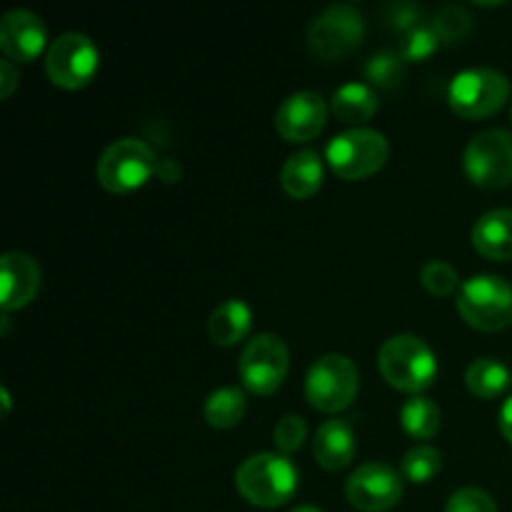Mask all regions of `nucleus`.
I'll use <instances>...</instances> for the list:
<instances>
[{"label": "nucleus", "mask_w": 512, "mask_h": 512, "mask_svg": "<svg viewBox=\"0 0 512 512\" xmlns=\"http://www.w3.org/2000/svg\"><path fill=\"white\" fill-rule=\"evenodd\" d=\"M48 43L43 18L28 8H13L0 20V50L15 63H33Z\"/></svg>", "instance_id": "14"}, {"label": "nucleus", "mask_w": 512, "mask_h": 512, "mask_svg": "<svg viewBox=\"0 0 512 512\" xmlns=\"http://www.w3.org/2000/svg\"><path fill=\"white\" fill-rule=\"evenodd\" d=\"M510 98L508 75L495 68L460 70L448 85V103L460 118L480 120L495 115Z\"/></svg>", "instance_id": "6"}, {"label": "nucleus", "mask_w": 512, "mask_h": 512, "mask_svg": "<svg viewBox=\"0 0 512 512\" xmlns=\"http://www.w3.org/2000/svg\"><path fill=\"white\" fill-rule=\"evenodd\" d=\"M512 373L498 358H478L465 370V385L475 398L493 400L510 388Z\"/></svg>", "instance_id": "21"}, {"label": "nucleus", "mask_w": 512, "mask_h": 512, "mask_svg": "<svg viewBox=\"0 0 512 512\" xmlns=\"http://www.w3.org/2000/svg\"><path fill=\"white\" fill-rule=\"evenodd\" d=\"M0 398H3V408H5V415L10 413V393H8V388H3L0 390Z\"/></svg>", "instance_id": "35"}, {"label": "nucleus", "mask_w": 512, "mask_h": 512, "mask_svg": "<svg viewBox=\"0 0 512 512\" xmlns=\"http://www.w3.org/2000/svg\"><path fill=\"white\" fill-rule=\"evenodd\" d=\"M155 175H158L160 180H165V183H175V180H180V175H183V168H180L173 158H163L158 163V173Z\"/></svg>", "instance_id": "33"}, {"label": "nucleus", "mask_w": 512, "mask_h": 512, "mask_svg": "<svg viewBox=\"0 0 512 512\" xmlns=\"http://www.w3.org/2000/svg\"><path fill=\"white\" fill-rule=\"evenodd\" d=\"M298 468L283 453H255L235 470V488L258 508H280L298 490Z\"/></svg>", "instance_id": "1"}, {"label": "nucleus", "mask_w": 512, "mask_h": 512, "mask_svg": "<svg viewBox=\"0 0 512 512\" xmlns=\"http://www.w3.org/2000/svg\"><path fill=\"white\" fill-rule=\"evenodd\" d=\"M473 248L488 260H512V208L480 215L473 225Z\"/></svg>", "instance_id": "17"}, {"label": "nucleus", "mask_w": 512, "mask_h": 512, "mask_svg": "<svg viewBox=\"0 0 512 512\" xmlns=\"http://www.w3.org/2000/svg\"><path fill=\"white\" fill-rule=\"evenodd\" d=\"M463 168L478 188H508L512 183V133L490 128L475 135L465 148Z\"/></svg>", "instance_id": "10"}, {"label": "nucleus", "mask_w": 512, "mask_h": 512, "mask_svg": "<svg viewBox=\"0 0 512 512\" xmlns=\"http://www.w3.org/2000/svg\"><path fill=\"white\" fill-rule=\"evenodd\" d=\"M328 120V103L313 90H298L280 103L275 113V130L288 143H305L323 133Z\"/></svg>", "instance_id": "13"}, {"label": "nucleus", "mask_w": 512, "mask_h": 512, "mask_svg": "<svg viewBox=\"0 0 512 512\" xmlns=\"http://www.w3.org/2000/svg\"><path fill=\"white\" fill-rule=\"evenodd\" d=\"M360 375L348 355L328 353L310 365L305 375V398L320 413H340L355 400Z\"/></svg>", "instance_id": "7"}, {"label": "nucleus", "mask_w": 512, "mask_h": 512, "mask_svg": "<svg viewBox=\"0 0 512 512\" xmlns=\"http://www.w3.org/2000/svg\"><path fill=\"white\" fill-rule=\"evenodd\" d=\"M420 283L428 290L430 295H438V298H448L458 290L460 278L458 270L453 268L445 260H428V263L420 268Z\"/></svg>", "instance_id": "27"}, {"label": "nucleus", "mask_w": 512, "mask_h": 512, "mask_svg": "<svg viewBox=\"0 0 512 512\" xmlns=\"http://www.w3.org/2000/svg\"><path fill=\"white\" fill-rule=\"evenodd\" d=\"M288 370V345L273 333H260L248 340L238 360L240 380L255 395H273L285 383Z\"/></svg>", "instance_id": "9"}, {"label": "nucleus", "mask_w": 512, "mask_h": 512, "mask_svg": "<svg viewBox=\"0 0 512 512\" xmlns=\"http://www.w3.org/2000/svg\"><path fill=\"white\" fill-rule=\"evenodd\" d=\"M250 325H253L250 305L245 300L230 298L210 313L208 335L215 345L230 348V345H238L240 340H245V335L250 333Z\"/></svg>", "instance_id": "19"}, {"label": "nucleus", "mask_w": 512, "mask_h": 512, "mask_svg": "<svg viewBox=\"0 0 512 512\" xmlns=\"http://www.w3.org/2000/svg\"><path fill=\"white\" fill-rule=\"evenodd\" d=\"M305 438H308V425L300 415H285L275 423L273 428V443L278 448V453L290 455L295 450L303 448Z\"/></svg>", "instance_id": "29"}, {"label": "nucleus", "mask_w": 512, "mask_h": 512, "mask_svg": "<svg viewBox=\"0 0 512 512\" xmlns=\"http://www.w3.org/2000/svg\"><path fill=\"white\" fill-rule=\"evenodd\" d=\"M40 280H43L40 265L28 253H20V250L5 253L0 260V288H3L0 305H3V313L25 308L38 295Z\"/></svg>", "instance_id": "15"}, {"label": "nucleus", "mask_w": 512, "mask_h": 512, "mask_svg": "<svg viewBox=\"0 0 512 512\" xmlns=\"http://www.w3.org/2000/svg\"><path fill=\"white\" fill-rule=\"evenodd\" d=\"M418 18H420L418 5H413V3L388 5V20H390V25H393V28L405 30V33H408V30H413L415 25H420Z\"/></svg>", "instance_id": "31"}, {"label": "nucleus", "mask_w": 512, "mask_h": 512, "mask_svg": "<svg viewBox=\"0 0 512 512\" xmlns=\"http://www.w3.org/2000/svg\"><path fill=\"white\" fill-rule=\"evenodd\" d=\"M323 158L315 150H298L280 168V185L295 200L313 198L323 188Z\"/></svg>", "instance_id": "18"}, {"label": "nucleus", "mask_w": 512, "mask_h": 512, "mask_svg": "<svg viewBox=\"0 0 512 512\" xmlns=\"http://www.w3.org/2000/svg\"><path fill=\"white\" fill-rule=\"evenodd\" d=\"M445 512H498V505L485 490L460 488L450 495Z\"/></svg>", "instance_id": "30"}, {"label": "nucleus", "mask_w": 512, "mask_h": 512, "mask_svg": "<svg viewBox=\"0 0 512 512\" xmlns=\"http://www.w3.org/2000/svg\"><path fill=\"white\" fill-rule=\"evenodd\" d=\"M290 512H323L320 508H313V505H300V508L290 510Z\"/></svg>", "instance_id": "36"}, {"label": "nucleus", "mask_w": 512, "mask_h": 512, "mask_svg": "<svg viewBox=\"0 0 512 512\" xmlns=\"http://www.w3.org/2000/svg\"><path fill=\"white\" fill-rule=\"evenodd\" d=\"M100 53L93 40L85 33L58 35L45 53V73L50 83L65 90H78L93 80L98 73Z\"/></svg>", "instance_id": "11"}, {"label": "nucleus", "mask_w": 512, "mask_h": 512, "mask_svg": "<svg viewBox=\"0 0 512 512\" xmlns=\"http://www.w3.org/2000/svg\"><path fill=\"white\" fill-rule=\"evenodd\" d=\"M443 468V455L433 445H415L400 460V470L410 483H430Z\"/></svg>", "instance_id": "24"}, {"label": "nucleus", "mask_w": 512, "mask_h": 512, "mask_svg": "<svg viewBox=\"0 0 512 512\" xmlns=\"http://www.w3.org/2000/svg\"><path fill=\"white\" fill-rule=\"evenodd\" d=\"M0 75H3V78H0V98H10L15 85H18V73H15L13 63H10L8 58L0 63Z\"/></svg>", "instance_id": "32"}, {"label": "nucleus", "mask_w": 512, "mask_h": 512, "mask_svg": "<svg viewBox=\"0 0 512 512\" xmlns=\"http://www.w3.org/2000/svg\"><path fill=\"white\" fill-rule=\"evenodd\" d=\"M443 415L435 400L425 398V395H413L400 408V425L405 433L415 440H430L440 430Z\"/></svg>", "instance_id": "23"}, {"label": "nucleus", "mask_w": 512, "mask_h": 512, "mask_svg": "<svg viewBox=\"0 0 512 512\" xmlns=\"http://www.w3.org/2000/svg\"><path fill=\"white\" fill-rule=\"evenodd\" d=\"M405 75V58L395 50H380L365 63V78L375 88H398Z\"/></svg>", "instance_id": "25"}, {"label": "nucleus", "mask_w": 512, "mask_h": 512, "mask_svg": "<svg viewBox=\"0 0 512 512\" xmlns=\"http://www.w3.org/2000/svg\"><path fill=\"white\" fill-rule=\"evenodd\" d=\"M458 313L483 333H498L512 325V285L500 275H473L460 285Z\"/></svg>", "instance_id": "4"}, {"label": "nucleus", "mask_w": 512, "mask_h": 512, "mask_svg": "<svg viewBox=\"0 0 512 512\" xmlns=\"http://www.w3.org/2000/svg\"><path fill=\"white\" fill-rule=\"evenodd\" d=\"M245 410H248V398L243 390L228 385V388H218L208 395L203 405V418L213 428L228 430L245 418Z\"/></svg>", "instance_id": "22"}, {"label": "nucleus", "mask_w": 512, "mask_h": 512, "mask_svg": "<svg viewBox=\"0 0 512 512\" xmlns=\"http://www.w3.org/2000/svg\"><path fill=\"white\" fill-rule=\"evenodd\" d=\"M378 368L380 375L388 380V385L403 390V393L420 395L435 383L438 358L423 338L400 333L380 345Z\"/></svg>", "instance_id": "2"}, {"label": "nucleus", "mask_w": 512, "mask_h": 512, "mask_svg": "<svg viewBox=\"0 0 512 512\" xmlns=\"http://www.w3.org/2000/svg\"><path fill=\"white\" fill-rule=\"evenodd\" d=\"M313 455L320 468L343 470L355 458V430L348 420H325L313 440Z\"/></svg>", "instance_id": "16"}, {"label": "nucleus", "mask_w": 512, "mask_h": 512, "mask_svg": "<svg viewBox=\"0 0 512 512\" xmlns=\"http://www.w3.org/2000/svg\"><path fill=\"white\" fill-rule=\"evenodd\" d=\"M158 163V155L145 140L120 138L100 153L95 178L108 193H130L158 173Z\"/></svg>", "instance_id": "3"}, {"label": "nucleus", "mask_w": 512, "mask_h": 512, "mask_svg": "<svg viewBox=\"0 0 512 512\" xmlns=\"http://www.w3.org/2000/svg\"><path fill=\"white\" fill-rule=\"evenodd\" d=\"M510 115H512V108H510Z\"/></svg>", "instance_id": "37"}, {"label": "nucleus", "mask_w": 512, "mask_h": 512, "mask_svg": "<svg viewBox=\"0 0 512 512\" xmlns=\"http://www.w3.org/2000/svg\"><path fill=\"white\" fill-rule=\"evenodd\" d=\"M345 498L360 512H385L403 498V478L388 463H365L345 483Z\"/></svg>", "instance_id": "12"}, {"label": "nucleus", "mask_w": 512, "mask_h": 512, "mask_svg": "<svg viewBox=\"0 0 512 512\" xmlns=\"http://www.w3.org/2000/svg\"><path fill=\"white\" fill-rule=\"evenodd\" d=\"M390 145L383 133L373 128H350L335 135L325 148V160L343 180H363L388 163Z\"/></svg>", "instance_id": "5"}, {"label": "nucleus", "mask_w": 512, "mask_h": 512, "mask_svg": "<svg viewBox=\"0 0 512 512\" xmlns=\"http://www.w3.org/2000/svg\"><path fill=\"white\" fill-rule=\"evenodd\" d=\"M430 25H433V30L443 43H458V40H463L473 30V18H470L468 8L450 3L435 13Z\"/></svg>", "instance_id": "26"}, {"label": "nucleus", "mask_w": 512, "mask_h": 512, "mask_svg": "<svg viewBox=\"0 0 512 512\" xmlns=\"http://www.w3.org/2000/svg\"><path fill=\"white\" fill-rule=\"evenodd\" d=\"M498 420H500V430H503L505 440H508V443L512 445V395L508 400H505L503 408H500Z\"/></svg>", "instance_id": "34"}, {"label": "nucleus", "mask_w": 512, "mask_h": 512, "mask_svg": "<svg viewBox=\"0 0 512 512\" xmlns=\"http://www.w3.org/2000/svg\"><path fill=\"white\" fill-rule=\"evenodd\" d=\"M378 105L380 100L373 85L360 83V80L340 85L333 93V100H330V108L338 115V120L348 125H358V128H363V123H368L378 113Z\"/></svg>", "instance_id": "20"}, {"label": "nucleus", "mask_w": 512, "mask_h": 512, "mask_svg": "<svg viewBox=\"0 0 512 512\" xmlns=\"http://www.w3.org/2000/svg\"><path fill=\"white\" fill-rule=\"evenodd\" d=\"M443 40L438 38V33L433 30V25H415L413 30H408L403 38V45H400V55L405 58V63H423L430 55L438 50V45Z\"/></svg>", "instance_id": "28"}, {"label": "nucleus", "mask_w": 512, "mask_h": 512, "mask_svg": "<svg viewBox=\"0 0 512 512\" xmlns=\"http://www.w3.org/2000/svg\"><path fill=\"white\" fill-rule=\"evenodd\" d=\"M365 35V18L355 5L335 3L320 10L308 28L310 53L323 60H338L353 53Z\"/></svg>", "instance_id": "8"}]
</instances>
